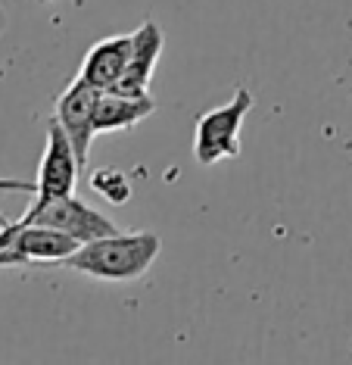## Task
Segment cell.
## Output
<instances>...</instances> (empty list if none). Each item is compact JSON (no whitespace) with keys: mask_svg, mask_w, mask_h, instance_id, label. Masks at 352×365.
Here are the masks:
<instances>
[{"mask_svg":"<svg viewBox=\"0 0 352 365\" xmlns=\"http://www.w3.org/2000/svg\"><path fill=\"white\" fill-rule=\"evenodd\" d=\"M162 250V237L153 231H113L78 244V250L66 256L63 265L100 281H134L156 262Z\"/></svg>","mask_w":352,"mask_h":365,"instance_id":"1","label":"cell"},{"mask_svg":"<svg viewBox=\"0 0 352 365\" xmlns=\"http://www.w3.org/2000/svg\"><path fill=\"white\" fill-rule=\"evenodd\" d=\"M90 190L106 197V200L115 206L131 200V185H128V178H125V172H119V169H94L90 172Z\"/></svg>","mask_w":352,"mask_h":365,"instance_id":"9","label":"cell"},{"mask_svg":"<svg viewBox=\"0 0 352 365\" xmlns=\"http://www.w3.org/2000/svg\"><path fill=\"white\" fill-rule=\"evenodd\" d=\"M153 113H156V101L150 94L131 97V94H119V91H103L97 106V135L128 131Z\"/></svg>","mask_w":352,"mask_h":365,"instance_id":"8","label":"cell"},{"mask_svg":"<svg viewBox=\"0 0 352 365\" xmlns=\"http://www.w3.org/2000/svg\"><path fill=\"white\" fill-rule=\"evenodd\" d=\"M19 222H25V225H47V228L66 231V235H72L75 240H81V244L119 231L103 212H97L94 206L78 200L75 194L56 197V200H47L41 206H29V212H25Z\"/></svg>","mask_w":352,"mask_h":365,"instance_id":"3","label":"cell"},{"mask_svg":"<svg viewBox=\"0 0 352 365\" xmlns=\"http://www.w3.org/2000/svg\"><path fill=\"white\" fill-rule=\"evenodd\" d=\"M162 47H165L162 29H159L153 19L140 22V29L134 31L131 60H128V66H125L122 78L115 81L110 91H119V94H131V97L150 94V81H153V72H156L159 56H162Z\"/></svg>","mask_w":352,"mask_h":365,"instance_id":"6","label":"cell"},{"mask_svg":"<svg viewBox=\"0 0 352 365\" xmlns=\"http://www.w3.org/2000/svg\"><path fill=\"white\" fill-rule=\"evenodd\" d=\"M100 94L103 91L94 88L90 81H85L81 76H75L69 81V88L56 97V110L53 119L63 125V131L69 135L75 153H78V163H88L90 153V140L97 138V106H100Z\"/></svg>","mask_w":352,"mask_h":365,"instance_id":"5","label":"cell"},{"mask_svg":"<svg viewBox=\"0 0 352 365\" xmlns=\"http://www.w3.org/2000/svg\"><path fill=\"white\" fill-rule=\"evenodd\" d=\"M253 94L249 88H237L224 106L203 113L194 125V160L200 165H215L222 160H237L240 156V128L247 113L253 110Z\"/></svg>","mask_w":352,"mask_h":365,"instance_id":"2","label":"cell"},{"mask_svg":"<svg viewBox=\"0 0 352 365\" xmlns=\"http://www.w3.org/2000/svg\"><path fill=\"white\" fill-rule=\"evenodd\" d=\"M47 4H56V0H47Z\"/></svg>","mask_w":352,"mask_h":365,"instance_id":"11","label":"cell"},{"mask_svg":"<svg viewBox=\"0 0 352 365\" xmlns=\"http://www.w3.org/2000/svg\"><path fill=\"white\" fill-rule=\"evenodd\" d=\"M78 153H75L69 135L63 131L60 122H50L47 125V144H44V156H41L38 165V178H35V203L41 206L47 200H56V197L75 194V185H78Z\"/></svg>","mask_w":352,"mask_h":365,"instance_id":"4","label":"cell"},{"mask_svg":"<svg viewBox=\"0 0 352 365\" xmlns=\"http://www.w3.org/2000/svg\"><path fill=\"white\" fill-rule=\"evenodd\" d=\"M0 190H13V194H35V181L29 178H0Z\"/></svg>","mask_w":352,"mask_h":365,"instance_id":"10","label":"cell"},{"mask_svg":"<svg viewBox=\"0 0 352 365\" xmlns=\"http://www.w3.org/2000/svg\"><path fill=\"white\" fill-rule=\"evenodd\" d=\"M131 44H134V31L131 35H113V38L100 41V44H94L85 53L78 76L100 91H110L122 78L125 66L131 60Z\"/></svg>","mask_w":352,"mask_h":365,"instance_id":"7","label":"cell"}]
</instances>
